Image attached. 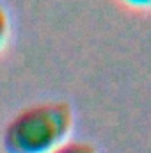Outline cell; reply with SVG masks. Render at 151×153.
Instances as JSON below:
<instances>
[{"label":"cell","instance_id":"obj_1","mask_svg":"<svg viewBox=\"0 0 151 153\" xmlns=\"http://www.w3.org/2000/svg\"><path fill=\"white\" fill-rule=\"evenodd\" d=\"M75 114L66 102H41L13 116L2 132L4 153H50L66 143Z\"/></svg>","mask_w":151,"mask_h":153},{"label":"cell","instance_id":"obj_2","mask_svg":"<svg viewBox=\"0 0 151 153\" xmlns=\"http://www.w3.org/2000/svg\"><path fill=\"white\" fill-rule=\"evenodd\" d=\"M50 153H98V150L87 141H66Z\"/></svg>","mask_w":151,"mask_h":153},{"label":"cell","instance_id":"obj_3","mask_svg":"<svg viewBox=\"0 0 151 153\" xmlns=\"http://www.w3.org/2000/svg\"><path fill=\"white\" fill-rule=\"evenodd\" d=\"M9 16L5 13V9L0 5V48H4V45L7 43V38H9Z\"/></svg>","mask_w":151,"mask_h":153},{"label":"cell","instance_id":"obj_4","mask_svg":"<svg viewBox=\"0 0 151 153\" xmlns=\"http://www.w3.org/2000/svg\"><path fill=\"white\" fill-rule=\"evenodd\" d=\"M121 2L135 9H151V0H121Z\"/></svg>","mask_w":151,"mask_h":153}]
</instances>
